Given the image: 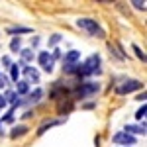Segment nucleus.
Returning <instances> with one entry per match:
<instances>
[{"mask_svg":"<svg viewBox=\"0 0 147 147\" xmlns=\"http://www.w3.org/2000/svg\"><path fill=\"white\" fill-rule=\"evenodd\" d=\"M100 55H90L79 69V77H88L94 73H100Z\"/></svg>","mask_w":147,"mask_h":147,"instance_id":"1","label":"nucleus"},{"mask_svg":"<svg viewBox=\"0 0 147 147\" xmlns=\"http://www.w3.org/2000/svg\"><path fill=\"white\" fill-rule=\"evenodd\" d=\"M77 26H79V28H82V30H86L90 35L104 37V30H102L100 26L96 24V20H90V18H80V20H77Z\"/></svg>","mask_w":147,"mask_h":147,"instance_id":"2","label":"nucleus"},{"mask_svg":"<svg viewBox=\"0 0 147 147\" xmlns=\"http://www.w3.org/2000/svg\"><path fill=\"white\" fill-rule=\"evenodd\" d=\"M141 86H143V82H139V80H125V82H122V84L116 88V92H118V94H127V92L139 90Z\"/></svg>","mask_w":147,"mask_h":147,"instance_id":"3","label":"nucleus"},{"mask_svg":"<svg viewBox=\"0 0 147 147\" xmlns=\"http://www.w3.org/2000/svg\"><path fill=\"white\" fill-rule=\"evenodd\" d=\"M112 141L116 145H136V137L129 136V134H125V131H118V134H114Z\"/></svg>","mask_w":147,"mask_h":147,"instance_id":"4","label":"nucleus"},{"mask_svg":"<svg viewBox=\"0 0 147 147\" xmlns=\"http://www.w3.org/2000/svg\"><path fill=\"white\" fill-rule=\"evenodd\" d=\"M96 90H98V84H96V82H82V86L77 90V96H79V98H84V96L94 94Z\"/></svg>","mask_w":147,"mask_h":147,"instance_id":"5","label":"nucleus"},{"mask_svg":"<svg viewBox=\"0 0 147 147\" xmlns=\"http://www.w3.org/2000/svg\"><path fill=\"white\" fill-rule=\"evenodd\" d=\"M37 59H39V65L43 67L45 73H51V71H53V59H51V55H49L47 51H41Z\"/></svg>","mask_w":147,"mask_h":147,"instance_id":"6","label":"nucleus"},{"mask_svg":"<svg viewBox=\"0 0 147 147\" xmlns=\"http://www.w3.org/2000/svg\"><path fill=\"white\" fill-rule=\"evenodd\" d=\"M80 59V51H69V53H65V57H63V67H67V65H77Z\"/></svg>","mask_w":147,"mask_h":147,"instance_id":"7","label":"nucleus"},{"mask_svg":"<svg viewBox=\"0 0 147 147\" xmlns=\"http://www.w3.org/2000/svg\"><path fill=\"white\" fill-rule=\"evenodd\" d=\"M125 134H145V122H143V125H127L125 127Z\"/></svg>","mask_w":147,"mask_h":147,"instance_id":"8","label":"nucleus"},{"mask_svg":"<svg viewBox=\"0 0 147 147\" xmlns=\"http://www.w3.org/2000/svg\"><path fill=\"white\" fill-rule=\"evenodd\" d=\"M16 90H18V94H28V90H30L28 80H18L16 82Z\"/></svg>","mask_w":147,"mask_h":147,"instance_id":"9","label":"nucleus"},{"mask_svg":"<svg viewBox=\"0 0 147 147\" xmlns=\"http://www.w3.org/2000/svg\"><path fill=\"white\" fill-rule=\"evenodd\" d=\"M24 73H26L30 79H34V82H37V80H39V73H37L35 69H32V67H24Z\"/></svg>","mask_w":147,"mask_h":147,"instance_id":"10","label":"nucleus"},{"mask_svg":"<svg viewBox=\"0 0 147 147\" xmlns=\"http://www.w3.org/2000/svg\"><path fill=\"white\" fill-rule=\"evenodd\" d=\"M24 134H28V127H26V125H18V127L12 129L10 137H18V136H24Z\"/></svg>","mask_w":147,"mask_h":147,"instance_id":"11","label":"nucleus"},{"mask_svg":"<svg viewBox=\"0 0 147 147\" xmlns=\"http://www.w3.org/2000/svg\"><path fill=\"white\" fill-rule=\"evenodd\" d=\"M41 96H43V90H41V88H35V90L30 94V102H39Z\"/></svg>","mask_w":147,"mask_h":147,"instance_id":"12","label":"nucleus"},{"mask_svg":"<svg viewBox=\"0 0 147 147\" xmlns=\"http://www.w3.org/2000/svg\"><path fill=\"white\" fill-rule=\"evenodd\" d=\"M20 45H22V39H20V37H14V39L10 41V49H12V51H16V53L20 51Z\"/></svg>","mask_w":147,"mask_h":147,"instance_id":"13","label":"nucleus"},{"mask_svg":"<svg viewBox=\"0 0 147 147\" xmlns=\"http://www.w3.org/2000/svg\"><path fill=\"white\" fill-rule=\"evenodd\" d=\"M22 61H24V63H28V61H34V51H30V49H24V51H22Z\"/></svg>","mask_w":147,"mask_h":147,"instance_id":"14","label":"nucleus"},{"mask_svg":"<svg viewBox=\"0 0 147 147\" xmlns=\"http://www.w3.org/2000/svg\"><path fill=\"white\" fill-rule=\"evenodd\" d=\"M30 28H8V34H30Z\"/></svg>","mask_w":147,"mask_h":147,"instance_id":"15","label":"nucleus"},{"mask_svg":"<svg viewBox=\"0 0 147 147\" xmlns=\"http://www.w3.org/2000/svg\"><path fill=\"white\" fill-rule=\"evenodd\" d=\"M57 124H59V122H55V120H53V122H45V124H43V125H41V127H39V129H37V134L41 136V134L45 131L47 127H51V125H57Z\"/></svg>","mask_w":147,"mask_h":147,"instance_id":"16","label":"nucleus"},{"mask_svg":"<svg viewBox=\"0 0 147 147\" xmlns=\"http://www.w3.org/2000/svg\"><path fill=\"white\" fill-rule=\"evenodd\" d=\"M12 67V80L14 82H18V77H20V69H18V65H10Z\"/></svg>","mask_w":147,"mask_h":147,"instance_id":"17","label":"nucleus"},{"mask_svg":"<svg viewBox=\"0 0 147 147\" xmlns=\"http://www.w3.org/2000/svg\"><path fill=\"white\" fill-rule=\"evenodd\" d=\"M131 4H134L136 10H145V0H134Z\"/></svg>","mask_w":147,"mask_h":147,"instance_id":"18","label":"nucleus"},{"mask_svg":"<svg viewBox=\"0 0 147 147\" xmlns=\"http://www.w3.org/2000/svg\"><path fill=\"white\" fill-rule=\"evenodd\" d=\"M131 47H134V51H136L137 59H141V61L145 63V53H143V51H141V49H139V47H137V45H131Z\"/></svg>","mask_w":147,"mask_h":147,"instance_id":"19","label":"nucleus"},{"mask_svg":"<svg viewBox=\"0 0 147 147\" xmlns=\"http://www.w3.org/2000/svg\"><path fill=\"white\" fill-rule=\"evenodd\" d=\"M145 112H147V106L145 104H143V106H141V108H139V110H137V120H143V118H145Z\"/></svg>","mask_w":147,"mask_h":147,"instance_id":"20","label":"nucleus"},{"mask_svg":"<svg viewBox=\"0 0 147 147\" xmlns=\"http://www.w3.org/2000/svg\"><path fill=\"white\" fill-rule=\"evenodd\" d=\"M59 41H61V35H59V34H55L53 37H51V39H49V45H57Z\"/></svg>","mask_w":147,"mask_h":147,"instance_id":"21","label":"nucleus"},{"mask_svg":"<svg viewBox=\"0 0 147 147\" xmlns=\"http://www.w3.org/2000/svg\"><path fill=\"white\" fill-rule=\"evenodd\" d=\"M145 98H147V94H145V90H143L141 94H137V98H136V100H139V102H143V104H145Z\"/></svg>","mask_w":147,"mask_h":147,"instance_id":"22","label":"nucleus"},{"mask_svg":"<svg viewBox=\"0 0 147 147\" xmlns=\"http://www.w3.org/2000/svg\"><path fill=\"white\" fill-rule=\"evenodd\" d=\"M6 104H8V102H6V98H4V96H2V94H0V108H4V106H6Z\"/></svg>","mask_w":147,"mask_h":147,"instance_id":"23","label":"nucleus"},{"mask_svg":"<svg viewBox=\"0 0 147 147\" xmlns=\"http://www.w3.org/2000/svg\"><path fill=\"white\" fill-rule=\"evenodd\" d=\"M2 63H4V65H12V63H10V59H8V57H2Z\"/></svg>","mask_w":147,"mask_h":147,"instance_id":"24","label":"nucleus"}]
</instances>
